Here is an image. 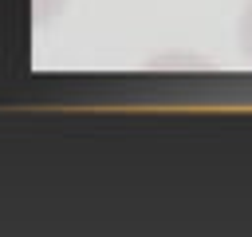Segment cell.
Segmentation results:
<instances>
[{"instance_id": "cell-2", "label": "cell", "mask_w": 252, "mask_h": 237, "mask_svg": "<svg viewBox=\"0 0 252 237\" xmlns=\"http://www.w3.org/2000/svg\"><path fill=\"white\" fill-rule=\"evenodd\" d=\"M63 4H67V0H32V8H35V24H47Z\"/></svg>"}, {"instance_id": "cell-1", "label": "cell", "mask_w": 252, "mask_h": 237, "mask_svg": "<svg viewBox=\"0 0 252 237\" xmlns=\"http://www.w3.org/2000/svg\"><path fill=\"white\" fill-rule=\"evenodd\" d=\"M236 43H240L244 59L252 63V0H244V8H240V20H236Z\"/></svg>"}]
</instances>
